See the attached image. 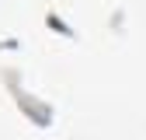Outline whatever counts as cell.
Instances as JSON below:
<instances>
[{
  "mask_svg": "<svg viewBox=\"0 0 146 140\" xmlns=\"http://www.w3.org/2000/svg\"><path fill=\"white\" fill-rule=\"evenodd\" d=\"M4 81H7V88H11V91H14V102L17 105H21V109L31 116V122H35V126H52V109H49V105H35L31 102V95H25L21 91V88H17V81H14V74H11V70H7V74H4Z\"/></svg>",
  "mask_w": 146,
  "mask_h": 140,
  "instance_id": "1",
  "label": "cell"
},
{
  "mask_svg": "<svg viewBox=\"0 0 146 140\" xmlns=\"http://www.w3.org/2000/svg\"><path fill=\"white\" fill-rule=\"evenodd\" d=\"M49 25H52V28H56V32H63V35H70V39H73V28H66V25L59 21V18H56V14H49Z\"/></svg>",
  "mask_w": 146,
  "mask_h": 140,
  "instance_id": "2",
  "label": "cell"
}]
</instances>
